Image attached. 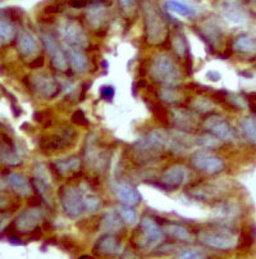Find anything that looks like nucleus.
Returning a JSON list of instances; mask_svg holds the SVG:
<instances>
[{
  "label": "nucleus",
  "mask_w": 256,
  "mask_h": 259,
  "mask_svg": "<svg viewBox=\"0 0 256 259\" xmlns=\"http://www.w3.org/2000/svg\"><path fill=\"white\" fill-rule=\"evenodd\" d=\"M16 23L12 22L8 17L3 13V11L0 9V37L3 40L12 39L16 32V27H14Z\"/></svg>",
  "instance_id": "obj_34"
},
{
  "label": "nucleus",
  "mask_w": 256,
  "mask_h": 259,
  "mask_svg": "<svg viewBox=\"0 0 256 259\" xmlns=\"http://www.w3.org/2000/svg\"><path fill=\"white\" fill-rule=\"evenodd\" d=\"M64 52H66L67 59H68V66H71L76 73L83 75V73L88 72V68H90L88 58L80 48L69 47V45L66 44Z\"/></svg>",
  "instance_id": "obj_20"
},
{
  "label": "nucleus",
  "mask_w": 256,
  "mask_h": 259,
  "mask_svg": "<svg viewBox=\"0 0 256 259\" xmlns=\"http://www.w3.org/2000/svg\"><path fill=\"white\" fill-rule=\"evenodd\" d=\"M123 224L124 222L122 221L119 213L109 210V212L105 213L101 222H100V230L104 234H113V232H118L119 230H122Z\"/></svg>",
  "instance_id": "obj_28"
},
{
  "label": "nucleus",
  "mask_w": 256,
  "mask_h": 259,
  "mask_svg": "<svg viewBox=\"0 0 256 259\" xmlns=\"http://www.w3.org/2000/svg\"><path fill=\"white\" fill-rule=\"evenodd\" d=\"M190 195L192 198L197 199V200L202 201H210L213 199H217L218 196L221 195V189L218 188L217 185L212 184H205L196 186L195 189L190 191Z\"/></svg>",
  "instance_id": "obj_29"
},
{
  "label": "nucleus",
  "mask_w": 256,
  "mask_h": 259,
  "mask_svg": "<svg viewBox=\"0 0 256 259\" xmlns=\"http://www.w3.org/2000/svg\"><path fill=\"white\" fill-rule=\"evenodd\" d=\"M204 128L221 141H231L234 139V131L231 124L217 114L209 116L204 121Z\"/></svg>",
  "instance_id": "obj_15"
},
{
  "label": "nucleus",
  "mask_w": 256,
  "mask_h": 259,
  "mask_svg": "<svg viewBox=\"0 0 256 259\" xmlns=\"http://www.w3.org/2000/svg\"><path fill=\"white\" fill-rule=\"evenodd\" d=\"M150 77L162 85L174 86L181 81L182 73L171 55L159 54L150 64Z\"/></svg>",
  "instance_id": "obj_3"
},
{
  "label": "nucleus",
  "mask_w": 256,
  "mask_h": 259,
  "mask_svg": "<svg viewBox=\"0 0 256 259\" xmlns=\"http://www.w3.org/2000/svg\"><path fill=\"white\" fill-rule=\"evenodd\" d=\"M176 250H178V248H177V245H174L172 243H163L162 245H159L155 249V251L158 254H172Z\"/></svg>",
  "instance_id": "obj_49"
},
{
  "label": "nucleus",
  "mask_w": 256,
  "mask_h": 259,
  "mask_svg": "<svg viewBox=\"0 0 256 259\" xmlns=\"http://www.w3.org/2000/svg\"><path fill=\"white\" fill-rule=\"evenodd\" d=\"M243 135L251 141L256 144V116L246 117L240 123Z\"/></svg>",
  "instance_id": "obj_36"
},
{
  "label": "nucleus",
  "mask_w": 256,
  "mask_h": 259,
  "mask_svg": "<svg viewBox=\"0 0 256 259\" xmlns=\"http://www.w3.org/2000/svg\"><path fill=\"white\" fill-rule=\"evenodd\" d=\"M94 253L101 256H112L121 253L119 240L113 234H104L96 240L94 245Z\"/></svg>",
  "instance_id": "obj_22"
},
{
  "label": "nucleus",
  "mask_w": 256,
  "mask_h": 259,
  "mask_svg": "<svg viewBox=\"0 0 256 259\" xmlns=\"http://www.w3.org/2000/svg\"><path fill=\"white\" fill-rule=\"evenodd\" d=\"M218 12L224 20L233 25H245L248 21V13L240 0H218Z\"/></svg>",
  "instance_id": "obj_10"
},
{
  "label": "nucleus",
  "mask_w": 256,
  "mask_h": 259,
  "mask_svg": "<svg viewBox=\"0 0 256 259\" xmlns=\"http://www.w3.org/2000/svg\"><path fill=\"white\" fill-rule=\"evenodd\" d=\"M142 8L145 14L146 40L152 45L162 44L168 37V26L164 17L151 0H145Z\"/></svg>",
  "instance_id": "obj_2"
},
{
  "label": "nucleus",
  "mask_w": 256,
  "mask_h": 259,
  "mask_svg": "<svg viewBox=\"0 0 256 259\" xmlns=\"http://www.w3.org/2000/svg\"><path fill=\"white\" fill-rule=\"evenodd\" d=\"M135 2L136 0H118V3L121 4V7L126 11H130L135 7Z\"/></svg>",
  "instance_id": "obj_53"
},
{
  "label": "nucleus",
  "mask_w": 256,
  "mask_h": 259,
  "mask_svg": "<svg viewBox=\"0 0 256 259\" xmlns=\"http://www.w3.org/2000/svg\"><path fill=\"white\" fill-rule=\"evenodd\" d=\"M59 200L66 214L72 220H77L86 212L83 190L80 186L76 185L62 186L59 189Z\"/></svg>",
  "instance_id": "obj_4"
},
{
  "label": "nucleus",
  "mask_w": 256,
  "mask_h": 259,
  "mask_svg": "<svg viewBox=\"0 0 256 259\" xmlns=\"http://www.w3.org/2000/svg\"><path fill=\"white\" fill-rule=\"evenodd\" d=\"M193 108L198 112H207V110L212 109V103L209 100H204V103H201V99H198L197 102L193 104Z\"/></svg>",
  "instance_id": "obj_51"
},
{
  "label": "nucleus",
  "mask_w": 256,
  "mask_h": 259,
  "mask_svg": "<svg viewBox=\"0 0 256 259\" xmlns=\"http://www.w3.org/2000/svg\"><path fill=\"white\" fill-rule=\"evenodd\" d=\"M232 50L242 55H252L256 59V39L251 35H238L232 42Z\"/></svg>",
  "instance_id": "obj_25"
},
{
  "label": "nucleus",
  "mask_w": 256,
  "mask_h": 259,
  "mask_svg": "<svg viewBox=\"0 0 256 259\" xmlns=\"http://www.w3.org/2000/svg\"><path fill=\"white\" fill-rule=\"evenodd\" d=\"M214 212L218 217L223 218V220H232V218L240 214V208L231 201H224V203H219L215 207Z\"/></svg>",
  "instance_id": "obj_31"
},
{
  "label": "nucleus",
  "mask_w": 256,
  "mask_h": 259,
  "mask_svg": "<svg viewBox=\"0 0 256 259\" xmlns=\"http://www.w3.org/2000/svg\"><path fill=\"white\" fill-rule=\"evenodd\" d=\"M22 162L18 148L6 134H0V163L6 165H18Z\"/></svg>",
  "instance_id": "obj_17"
},
{
  "label": "nucleus",
  "mask_w": 256,
  "mask_h": 259,
  "mask_svg": "<svg viewBox=\"0 0 256 259\" xmlns=\"http://www.w3.org/2000/svg\"><path fill=\"white\" fill-rule=\"evenodd\" d=\"M7 185L11 188L17 195L20 196H31L33 193L32 184L26 179L23 175L17 174V172H8L6 175Z\"/></svg>",
  "instance_id": "obj_23"
},
{
  "label": "nucleus",
  "mask_w": 256,
  "mask_h": 259,
  "mask_svg": "<svg viewBox=\"0 0 256 259\" xmlns=\"http://www.w3.org/2000/svg\"><path fill=\"white\" fill-rule=\"evenodd\" d=\"M197 241L215 250H231L237 245V239L228 229L221 231H201L197 234Z\"/></svg>",
  "instance_id": "obj_5"
},
{
  "label": "nucleus",
  "mask_w": 256,
  "mask_h": 259,
  "mask_svg": "<svg viewBox=\"0 0 256 259\" xmlns=\"http://www.w3.org/2000/svg\"><path fill=\"white\" fill-rule=\"evenodd\" d=\"M3 47V39H2V37H0V48Z\"/></svg>",
  "instance_id": "obj_56"
},
{
  "label": "nucleus",
  "mask_w": 256,
  "mask_h": 259,
  "mask_svg": "<svg viewBox=\"0 0 256 259\" xmlns=\"http://www.w3.org/2000/svg\"><path fill=\"white\" fill-rule=\"evenodd\" d=\"M187 176L188 169L186 165L179 164V163L172 164L163 172L162 177H160V185L163 186V189L168 191L176 190L187 181Z\"/></svg>",
  "instance_id": "obj_14"
},
{
  "label": "nucleus",
  "mask_w": 256,
  "mask_h": 259,
  "mask_svg": "<svg viewBox=\"0 0 256 259\" xmlns=\"http://www.w3.org/2000/svg\"><path fill=\"white\" fill-rule=\"evenodd\" d=\"M44 220V212L40 207H31L23 210L16 220L13 221L12 227L14 231L22 234H32L36 229H39L40 224Z\"/></svg>",
  "instance_id": "obj_9"
},
{
  "label": "nucleus",
  "mask_w": 256,
  "mask_h": 259,
  "mask_svg": "<svg viewBox=\"0 0 256 259\" xmlns=\"http://www.w3.org/2000/svg\"><path fill=\"white\" fill-rule=\"evenodd\" d=\"M151 108H152V112H154L155 117H157L160 122H163V123H168L169 119H171V116H169L168 112H167V110L164 109L162 105H152Z\"/></svg>",
  "instance_id": "obj_44"
},
{
  "label": "nucleus",
  "mask_w": 256,
  "mask_h": 259,
  "mask_svg": "<svg viewBox=\"0 0 256 259\" xmlns=\"http://www.w3.org/2000/svg\"><path fill=\"white\" fill-rule=\"evenodd\" d=\"M114 193H116L117 198L122 204L128 205V207L137 205L142 199L140 191L135 186L127 184V182H117L114 185Z\"/></svg>",
  "instance_id": "obj_19"
},
{
  "label": "nucleus",
  "mask_w": 256,
  "mask_h": 259,
  "mask_svg": "<svg viewBox=\"0 0 256 259\" xmlns=\"http://www.w3.org/2000/svg\"><path fill=\"white\" fill-rule=\"evenodd\" d=\"M42 42L46 49V52L50 55V61H52V66L59 72H64L68 68V59H67L66 52L58 40L54 37L50 32H42L41 35Z\"/></svg>",
  "instance_id": "obj_12"
},
{
  "label": "nucleus",
  "mask_w": 256,
  "mask_h": 259,
  "mask_svg": "<svg viewBox=\"0 0 256 259\" xmlns=\"http://www.w3.org/2000/svg\"><path fill=\"white\" fill-rule=\"evenodd\" d=\"M119 215H121L122 221H123L126 225H136L137 224V213L132 209V207H128V205L122 204L118 209Z\"/></svg>",
  "instance_id": "obj_40"
},
{
  "label": "nucleus",
  "mask_w": 256,
  "mask_h": 259,
  "mask_svg": "<svg viewBox=\"0 0 256 259\" xmlns=\"http://www.w3.org/2000/svg\"><path fill=\"white\" fill-rule=\"evenodd\" d=\"M44 63H45V59L42 55H37V57H35V58L32 59V61L30 62V68L32 69H37V68H41V67H44Z\"/></svg>",
  "instance_id": "obj_52"
},
{
  "label": "nucleus",
  "mask_w": 256,
  "mask_h": 259,
  "mask_svg": "<svg viewBox=\"0 0 256 259\" xmlns=\"http://www.w3.org/2000/svg\"><path fill=\"white\" fill-rule=\"evenodd\" d=\"M32 188L35 189L37 195L41 198L46 205H50V194H52V182L47 175L45 165L40 162L35 163L33 167V177H32Z\"/></svg>",
  "instance_id": "obj_13"
},
{
  "label": "nucleus",
  "mask_w": 256,
  "mask_h": 259,
  "mask_svg": "<svg viewBox=\"0 0 256 259\" xmlns=\"http://www.w3.org/2000/svg\"><path fill=\"white\" fill-rule=\"evenodd\" d=\"M16 49L23 58H35L40 52V45L31 31L21 30L16 36Z\"/></svg>",
  "instance_id": "obj_16"
},
{
  "label": "nucleus",
  "mask_w": 256,
  "mask_h": 259,
  "mask_svg": "<svg viewBox=\"0 0 256 259\" xmlns=\"http://www.w3.org/2000/svg\"><path fill=\"white\" fill-rule=\"evenodd\" d=\"M28 86L33 93L44 99H53L59 94L61 85L54 77L47 73H35L28 78Z\"/></svg>",
  "instance_id": "obj_6"
},
{
  "label": "nucleus",
  "mask_w": 256,
  "mask_h": 259,
  "mask_svg": "<svg viewBox=\"0 0 256 259\" xmlns=\"http://www.w3.org/2000/svg\"><path fill=\"white\" fill-rule=\"evenodd\" d=\"M83 199H85V209L86 212L95 213L99 210L101 201L96 194L90 193V190H83Z\"/></svg>",
  "instance_id": "obj_39"
},
{
  "label": "nucleus",
  "mask_w": 256,
  "mask_h": 259,
  "mask_svg": "<svg viewBox=\"0 0 256 259\" xmlns=\"http://www.w3.org/2000/svg\"><path fill=\"white\" fill-rule=\"evenodd\" d=\"M251 2H253V3H256V0H251Z\"/></svg>",
  "instance_id": "obj_57"
},
{
  "label": "nucleus",
  "mask_w": 256,
  "mask_h": 259,
  "mask_svg": "<svg viewBox=\"0 0 256 259\" xmlns=\"http://www.w3.org/2000/svg\"><path fill=\"white\" fill-rule=\"evenodd\" d=\"M158 95H159L162 102L168 103V104H174V103H177L178 100L182 99L181 91L177 90L173 86H166V88L160 89Z\"/></svg>",
  "instance_id": "obj_35"
},
{
  "label": "nucleus",
  "mask_w": 256,
  "mask_h": 259,
  "mask_svg": "<svg viewBox=\"0 0 256 259\" xmlns=\"http://www.w3.org/2000/svg\"><path fill=\"white\" fill-rule=\"evenodd\" d=\"M114 94H116V89L111 85H105L103 86L101 90H100V95H101L103 99L107 100H112L113 99Z\"/></svg>",
  "instance_id": "obj_50"
},
{
  "label": "nucleus",
  "mask_w": 256,
  "mask_h": 259,
  "mask_svg": "<svg viewBox=\"0 0 256 259\" xmlns=\"http://www.w3.org/2000/svg\"><path fill=\"white\" fill-rule=\"evenodd\" d=\"M53 168L58 176H69L75 175L81 168V159L78 157H68L58 159L53 163Z\"/></svg>",
  "instance_id": "obj_26"
},
{
  "label": "nucleus",
  "mask_w": 256,
  "mask_h": 259,
  "mask_svg": "<svg viewBox=\"0 0 256 259\" xmlns=\"http://www.w3.org/2000/svg\"><path fill=\"white\" fill-rule=\"evenodd\" d=\"M64 4H68L72 8H87L95 0H62Z\"/></svg>",
  "instance_id": "obj_48"
},
{
  "label": "nucleus",
  "mask_w": 256,
  "mask_h": 259,
  "mask_svg": "<svg viewBox=\"0 0 256 259\" xmlns=\"http://www.w3.org/2000/svg\"><path fill=\"white\" fill-rule=\"evenodd\" d=\"M198 33L202 36V39L207 41L212 49H217L222 45V40H223V32H222L221 27L214 23L213 21H205L198 26Z\"/></svg>",
  "instance_id": "obj_21"
},
{
  "label": "nucleus",
  "mask_w": 256,
  "mask_h": 259,
  "mask_svg": "<svg viewBox=\"0 0 256 259\" xmlns=\"http://www.w3.org/2000/svg\"><path fill=\"white\" fill-rule=\"evenodd\" d=\"M191 163L196 169L208 175H217L224 169V162L222 158L204 150L193 153L191 155Z\"/></svg>",
  "instance_id": "obj_11"
},
{
  "label": "nucleus",
  "mask_w": 256,
  "mask_h": 259,
  "mask_svg": "<svg viewBox=\"0 0 256 259\" xmlns=\"http://www.w3.org/2000/svg\"><path fill=\"white\" fill-rule=\"evenodd\" d=\"M86 21L92 28H100L108 21V9L104 0H95L86 8Z\"/></svg>",
  "instance_id": "obj_18"
},
{
  "label": "nucleus",
  "mask_w": 256,
  "mask_h": 259,
  "mask_svg": "<svg viewBox=\"0 0 256 259\" xmlns=\"http://www.w3.org/2000/svg\"><path fill=\"white\" fill-rule=\"evenodd\" d=\"M71 121L75 124H78V126H87L88 121L86 118V114L83 113V110L77 109L75 110L71 116Z\"/></svg>",
  "instance_id": "obj_45"
},
{
  "label": "nucleus",
  "mask_w": 256,
  "mask_h": 259,
  "mask_svg": "<svg viewBox=\"0 0 256 259\" xmlns=\"http://www.w3.org/2000/svg\"><path fill=\"white\" fill-rule=\"evenodd\" d=\"M164 232H167L169 236L178 240L181 243H192L193 239H195L190 230L179 224H167L164 226Z\"/></svg>",
  "instance_id": "obj_30"
},
{
  "label": "nucleus",
  "mask_w": 256,
  "mask_h": 259,
  "mask_svg": "<svg viewBox=\"0 0 256 259\" xmlns=\"http://www.w3.org/2000/svg\"><path fill=\"white\" fill-rule=\"evenodd\" d=\"M12 205V198L6 190H0V210L9 209Z\"/></svg>",
  "instance_id": "obj_47"
},
{
  "label": "nucleus",
  "mask_w": 256,
  "mask_h": 259,
  "mask_svg": "<svg viewBox=\"0 0 256 259\" xmlns=\"http://www.w3.org/2000/svg\"><path fill=\"white\" fill-rule=\"evenodd\" d=\"M166 7L169 9V11L173 12V13L181 14V16H185V17H192L195 16L196 13L190 6L182 3V2H178V0H168V2L166 3Z\"/></svg>",
  "instance_id": "obj_37"
},
{
  "label": "nucleus",
  "mask_w": 256,
  "mask_h": 259,
  "mask_svg": "<svg viewBox=\"0 0 256 259\" xmlns=\"http://www.w3.org/2000/svg\"><path fill=\"white\" fill-rule=\"evenodd\" d=\"M35 119L37 122H40V123L44 124V126H49L53 121V117L47 110H41V112H36Z\"/></svg>",
  "instance_id": "obj_46"
},
{
  "label": "nucleus",
  "mask_w": 256,
  "mask_h": 259,
  "mask_svg": "<svg viewBox=\"0 0 256 259\" xmlns=\"http://www.w3.org/2000/svg\"><path fill=\"white\" fill-rule=\"evenodd\" d=\"M207 77L209 78L210 81H213V82H218V81L221 80V73H219V72L218 71H209L207 73Z\"/></svg>",
  "instance_id": "obj_55"
},
{
  "label": "nucleus",
  "mask_w": 256,
  "mask_h": 259,
  "mask_svg": "<svg viewBox=\"0 0 256 259\" xmlns=\"http://www.w3.org/2000/svg\"><path fill=\"white\" fill-rule=\"evenodd\" d=\"M61 35L69 47L86 49L90 45L88 37L83 31L82 25L76 20H64L61 25Z\"/></svg>",
  "instance_id": "obj_7"
},
{
  "label": "nucleus",
  "mask_w": 256,
  "mask_h": 259,
  "mask_svg": "<svg viewBox=\"0 0 256 259\" xmlns=\"http://www.w3.org/2000/svg\"><path fill=\"white\" fill-rule=\"evenodd\" d=\"M192 145L201 146L205 149H214L221 145V140L215 138L212 134H202V135H197L192 138Z\"/></svg>",
  "instance_id": "obj_32"
},
{
  "label": "nucleus",
  "mask_w": 256,
  "mask_h": 259,
  "mask_svg": "<svg viewBox=\"0 0 256 259\" xmlns=\"http://www.w3.org/2000/svg\"><path fill=\"white\" fill-rule=\"evenodd\" d=\"M171 121L178 128V131H192L197 124V119L190 110L181 109V108L172 110Z\"/></svg>",
  "instance_id": "obj_24"
},
{
  "label": "nucleus",
  "mask_w": 256,
  "mask_h": 259,
  "mask_svg": "<svg viewBox=\"0 0 256 259\" xmlns=\"http://www.w3.org/2000/svg\"><path fill=\"white\" fill-rule=\"evenodd\" d=\"M178 259H207V254L197 249H187L182 251Z\"/></svg>",
  "instance_id": "obj_43"
},
{
  "label": "nucleus",
  "mask_w": 256,
  "mask_h": 259,
  "mask_svg": "<svg viewBox=\"0 0 256 259\" xmlns=\"http://www.w3.org/2000/svg\"><path fill=\"white\" fill-rule=\"evenodd\" d=\"M247 103H248V107L251 108V110H252L253 113H256V93H251V94H248Z\"/></svg>",
  "instance_id": "obj_54"
},
{
  "label": "nucleus",
  "mask_w": 256,
  "mask_h": 259,
  "mask_svg": "<svg viewBox=\"0 0 256 259\" xmlns=\"http://www.w3.org/2000/svg\"><path fill=\"white\" fill-rule=\"evenodd\" d=\"M169 146H171V134L154 130L133 144V154L136 159L143 163L152 162L158 159L164 150H169Z\"/></svg>",
  "instance_id": "obj_1"
},
{
  "label": "nucleus",
  "mask_w": 256,
  "mask_h": 259,
  "mask_svg": "<svg viewBox=\"0 0 256 259\" xmlns=\"http://www.w3.org/2000/svg\"><path fill=\"white\" fill-rule=\"evenodd\" d=\"M164 237V229L151 217H143L140 222V236L138 245L141 248H150L157 245Z\"/></svg>",
  "instance_id": "obj_8"
},
{
  "label": "nucleus",
  "mask_w": 256,
  "mask_h": 259,
  "mask_svg": "<svg viewBox=\"0 0 256 259\" xmlns=\"http://www.w3.org/2000/svg\"><path fill=\"white\" fill-rule=\"evenodd\" d=\"M3 13L8 17L9 20L14 23H20L22 22L23 20V12L21 11L20 8H14V7H11V8H4L2 9Z\"/></svg>",
  "instance_id": "obj_42"
},
{
  "label": "nucleus",
  "mask_w": 256,
  "mask_h": 259,
  "mask_svg": "<svg viewBox=\"0 0 256 259\" xmlns=\"http://www.w3.org/2000/svg\"><path fill=\"white\" fill-rule=\"evenodd\" d=\"M256 239V230L253 226L243 227L240 239L237 240V246L240 249H248Z\"/></svg>",
  "instance_id": "obj_33"
},
{
  "label": "nucleus",
  "mask_w": 256,
  "mask_h": 259,
  "mask_svg": "<svg viewBox=\"0 0 256 259\" xmlns=\"http://www.w3.org/2000/svg\"><path fill=\"white\" fill-rule=\"evenodd\" d=\"M67 148V144L61 134H52V135H44L39 139V149L42 153H54Z\"/></svg>",
  "instance_id": "obj_27"
},
{
  "label": "nucleus",
  "mask_w": 256,
  "mask_h": 259,
  "mask_svg": "<svg viewBox=\"0 0 256 259\" xmlns=\"http://www.w3.org/2000/svg\"><path fill=\"white\" fill-rule=\"evenodd\" d=\"M66 8V4L62 2V0H53L52 4H47L45 6V8L42 9L44 14L46 16H56V14H61L62 12Z\"/></svg>",
  "instance_id": "obj_41"
},
{
  "label": "nucleus",
  "mask_w": 256,
  "mask_h": 259,
  "mask_svg": "<svg viewBox=\"0 0 256 259\" xmlns=\"http://www.w3.org/2000/svg\"><path fill=\"white\" fill-rule=\"evenodd\" d=\"M172 45H173L174 50H176V53L179 55V57H185V55L187 54V50H188L187 40H186L185 35H183V32H182L181 30L176 31V35H174Z\"/></svg>",
  "instance_id": "obj_38"
}]
</instances>
